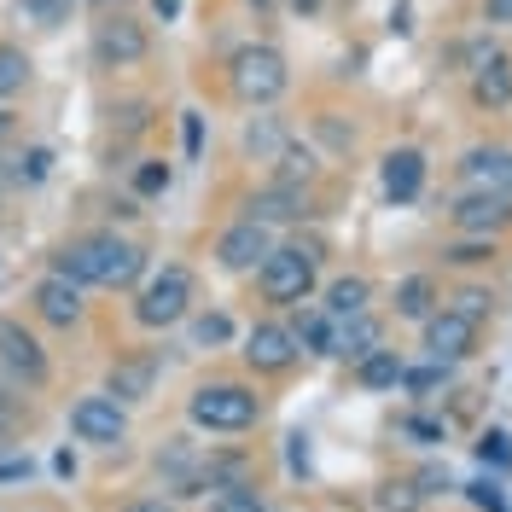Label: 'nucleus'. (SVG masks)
Masks as SVG:
<instances>
[{"mask_svg":"<svg viewBox=\"0 0 512 512\" xmlns=\"http://www.w3.org/2000/svg\"><path fill=\"white\" fill-rule=\"evenodd\" d=\"M460 489H466V501H472L478 512H512L501 478H489V472H483V478H472V483H460Z\"/></svg>","mask_w":512,"mask_h":512,"instance_id":"2f4dec72","label":"nucleus"},{"mask_svg":"<svg viewBox=\"0 0 512 512\" xmlns=\"http://www.w3.org/2000/svg\"><path fill=\"white\" fill-rule=\"evenodd\" d=\"M187 419L198 431H210V437H239V431H251L262 419V396L239 379H210L187 396Z\"/></svg>","mask_w":512,"mask_h":512,"instance_id":"f03ea898","label":"nucleus"},{"mask_svg":"<svg viewBox=\"0 0 512 512\" xmlns=\"http://www.w3.org/2000/svg\"><path fill=\"white\" fill-rule=\"evenodd\" d=\"M419 501H425V495H419L414 483H384V489H379V507L384 512H419Z\"/></svg>","mask_w":512,"mask_h":512,"instance_id":"c9c22d12","label":"nucleus"},{"mask_svg":"<svg viewBox=\"0 0 512 512\" xmlns=\"http://www.w3.org/2000/svg\"><path fill=\"white\" fill-rule=\"evenodd\" d=\"M478 460L489 466V472H507L512 466V437L507 431H483L478 437Z\"/></svg>","mask_w":512,"mask_h":512,"instance_id":"72a5a7b5","label":"nucleus"},{"mask_svg":"<svg viewBox=\"0 0 512 512\" xmlns=\"http://www.w3.org/2000/svg\"><path fill=\"white\" fill-rule=\"evenodd\" d=\"M192 320V350H222L233 344V320L222 309H210V315H187Z\"/></svg>","mask_w":512,"mask_h":512,"instance_id":"c85d7f7f","label":"nucleus"},{"mask_svg":"<svg viewBox=\"0 0 512 512\" xmlns=\"http://www.w3.org/2000/svg\"><path fill=\"white\" fill-rule=\"evenodd\" d=\"M30 478V460H6V466H0V483H24Z\"/></svg>","mask_w":512,"mask_h":512,"instance_id":"a18cd8bd","label":"nucleus"},{"mask_svg":"<svg viewBox=\"0 0 512 512\" xmlns=\"http://www.w3.org/2000/svg\"><path fill=\"white\" fill-rule=\"evenodd\" d=\"M210 512H268V501H262L256 483H227L222 495L210 501Z\"/></svg>","mask_w":512,"mask_h":512,"instance_id":"473e14b6","label":"nucleus"},{"mask_svg":"<svg viewBox=\"0 0 512 512\" xmlns=\"http://www.w3.org/2000/svg\"><path fill=\"white\" fill-rule=\"evenodd\" d=\"M460 181L466 187H483V192H507L512 198V146H472L460 152Z\"/></svg>","mask_w":512,"mask_h":512,"instance_id":"dca6fc26","label":"nucleus"},{"mask_svg":"<svg viewBox=\"0 0 512 512\" xmlns=\"http://www.w3.org/2000/svg\"><path fill=\"white\" fill-rule=\"evenodd\" d=\"M181 134H187V158H198V152H204V117L187 111V117H181Z\"/></svg>","mask_w":512,"mask_h":512,"instance_id":"a19ab883","label":"nucleus"},{"mask_svg":"<svg viewBox=\"0 0 512 512\" xmlns=\"http://www.w3.org/2000/svg\"><path fill=\"white\" fill-rule=\"evenodd\" d=\"M437 303H443V291H437L431 274H408V280L396 286V320H414V326H419Z\"/></svg>","mask_w":512,"mask_h":512,"instance_id":"b1692460","label":"nucleus"},{"mask_svg":"<svg viewBox=\"0 0 512 512\" xmlns=\"http://www.w3.org/2000/svg\"><path fill=\"white\" fill-rule=\"evenodd\" d=\"M402 437H414V443H443L448 425H443V419H425V414H408V419H402Z\"/></svg>","mask_w":512,"mask_h":512,"instance_id":"e433bc0d","label":"nucleus"},{"mask_svg":"<svg viewBox=\"0 0 512 512\" xmlns=\"http://www.w3.org/2000/svg\"><path fill=\"white\" fill-rule=\"evenodd\" d=\"M472 105L478 111H507L512 105V53H495L483 70H472Z\"/></svg>","mask_w":512,"mask_h":512,"instance_id":"6ab92c4d","label":"nucleus"},{"mask_svg":"<svg viewBox=\"0 0 512 512\" xmlns=\"http://www.w3.org/2000/svg\"><path fill=\"white\" fill-rule=\"evenodd\" d=\"M443 384H448V361H419V367H402V390L419 396V402H425V396H437Z\"/></svg>","mask_w":512,"mask_h":512,"instance_id":"c756f323","label":"nucleus"},{"mask_svg":"<svg viewBox=\"0 0 512 512\" xmlns=\"http://www.w3.org/2000/svg\"><path fill=\"white\" fill-rule=\"evenodd\" d=\"M286 6L297 12V18H315V12H320V0H286Z\"/></svg>","mask_w":512,"mask_h":512,"instance_id":"de8ad7c7","label":"nucleus"},{"mask_svg":"<svg viewBox=\"0 0 512 512\" xmlns=\"http://www.w3.org/2000/svg\"><path fill=\"white\" fill-rule=\"evenodd\" d=\"M443 309H454V315H466V320H495V309H501V297H495V291L489 286H454L448 291V303Z\"/></svg>","mask_w":512,"mask_h":512,"instance_id":"bb28decb","label":"nucleus"},{"mask_svg":"<svg viewBox=\"0 0 512 512\" xmlns=\"http://www.w3.org/2000/svg\"><path fill=\"white\" fill-rule=\"evenodd\" d=\"M268 251H274V233L262 222H245V216L216 233V268L222 274H256V262Z\"/></svg>","mask_w":512,"mask_h":512,"instance_id":"f8f14e48","label":"nucleus"},{"mask_svg":"<svg viewBox=\"0 0 512 512\" xmlns=\"http://www.w3.org/2000/svg\"><path fill=\"white\" fill-rule=\"evenodd\" d=\"M30 309H35V320H47V326H59V332H70V326H82V286L76 280H64V274H41L35 280V291H30Z\"/></svg>","mask_w":512,"mask_h":512,"instance_id":"4468645a","label":"nucleus"},{"mask_svg":"<svg viewBox=\"0 0 512 512\" xmlns=\"http://www.w3.org/2000/svg\"><path fill=\"white\" fill-rule=\"evenodd\" d=\"M483 18L489 24H512V0H483Z\"/></svg>","mask_w":512,"mask_h":512,"instance_id":"37998d69","label":"nucleus"},{"mask_svg":"<svg viewBox=\"0 0 512 512\" xmlns=\"http://www.w3.org/2000/svg\"><path fill=\"white\" fill-rule=\"evenodd\" d=\"M134 192H140V198H152V192H169V163H163V158H146L140 169H134Z\"/></svg>","mask_w":512,"mask_h":512,"instance_id":"f704fd0d","label":"nucleus"},{"mask_svg":"<svg viewBox=\"0 0 512 512\" xmlns=\"http://www.w3.org/2000/svg\"><path fill=\"white\" fill-rule=\"evenodd\" d=\"M82 6H94V12H123L128 0H82Z\"/></svg>","mask_w":512,"mask_h":512,"instance_id":"8fccbe9b","label":"nucleus"},{"mask_svg":"<svg viewBox=\"0 0 512 512\" xmlns=\"http://www.w3.org/2000/svg\"><path fill=\"white\" fill-rule=\"evenodd\" d=\"M47 169H53V152H47V146H35L30 158H24V169H18V181H47Z\"/></svg>","mask_w":512,"mask_h":512,"instance_id":"ea45409f","label":"nucleus"},{"mask_svg":"<svg viewBox=\"0 0 512 512\" xmlns=\"http://www.w3.org/2000/svg\"><path fill=\"white\" fill-rule=\"evenodd\" d=\"M280 146H286V128H280V117H262V123L245 128V152H251V158H274Z\"/></svg>","mask_w":512,"mask_h":512,"instance_id":"7c9ffc66","label":"nucleus"},{"mask_svg":"<svg viewBox=\"0 0 512 512\" xmlns=\"http://www.w3.org/2000/svg\"><path fill=\"white\" fill-rule=\"evenodd\" d=\"M158 373H163V355L158 350H134V355H117L111 373H105V396H117L123 408L146 402L158 390Z\"/></svg>","mask_w":512,"mask_h":512,"instance_id":"ddd939ff","label":"nucleus"},{"mask_svg":"<svg viewBox=\"0 0 512 512\" xmlns=\"http://www.w3.org/2000/svg\"><path fill=\"white\" fill-rule=\"evenodd\" d=\"M6 419H12V408H6V396H0V431H6Z\"/></svg>","mask_w":512,"mask_h":512,"instance_id":"603ef678","label":"nucleus"},{"mask_svg":"<svg viewBox=\"0 0 512 512\" xmlns=\"http://www.w3.org/2000/svg\"><path fill=\"white\" fill-rule=\"evenodd\" d=\"M315 175H320L315 146H297V140H286V146L274 152V181H280V187H309Z\"/></svg>","mask_w":512,"mask_h":512,"instance_id":"393cba45","label":"nucleus"},{"mask_svg":"<svg viewBox=\"0 0 512 512\" xmlns=\"http://www.w3.org/2000/svg\"><path fill=\"white\" fill-rule=\"evenodd\" d=\"M0 367L18 384H30V390H47V384H53V361L41 350V338L12 315H0Z\"/></svg>","mask_w":512,"mask_h":512,"instance_id":"0eeeda50","label":"nucleus"},{"mask_svg":"<svg viewBox=\"0 0 512 512\" xmlns=\"http://www.w3.org/2000/svg\"><path fill=\"white\" fill-rule=\"evenodd\" d=\"M53 274L76 280L82 291H134L146 274V251L134 239H117V233H76L53 251Z\"/></svg>","mask_w":512,"mask_h":512,"instance_id":"f257e3e1","label":"nucleus"},{"mask_svg":"<svg viewBox=\"0 0 512 512\" xmlns=\"http://www.w3.org/2000/svg\"><path fill=\"white\" fill-rule=\"evenodd\" d=\"M12 134H18V111H12V105H0V146H6Z\"/></svg>","mask_w":512,"mask_h":512,"instance_id":"49530a36","label":"nucleus"},{"mask_svg":"<svg viewBox=\"0 0 512 512\" xmlns=\"http://www.w3.org/2000/svg\"><path fill=\"white\" fill-rule=\"evenodd\" d=\"M495 256H501V245H495V239H478V233H466V239L443 245V268H489Z\"/></svg>","mask_w":512,"mask_h":512,"instance_id":"a878e982","label":"nucleus"},{"mask_svg":"<svg viewBox=\"0 0 512 512\" xmlns=\"http://www.w3.org/2000/svg\"><path fill=\"white\" fill-rule=\"evenodd\" d=\"M425 152L419 146H390L384 152V163H379V187H384V198L390 204H414L419 192H425Z\"/></svg>","mask_w":512,"mask_h":512,"instance_id":"2eb2a0df","label":"nucleus"},{"mask_svg":"<svg viewBox=\"0 0 512 512\" xmlns=\"http://www.w3.org/2000/svg\"><path fill=\"white\" fill-rule=\"evenodd\" d=\"M192 297H198L192 268L163 262L158 274L134 291V326H146V332H169V326H181V320L192 315Z\"/></svg>","mask_w":512,"mask_h":512,"instance_id":"20e7f679","label":"nucleus"},{"mask_svg":"<svg viewBox=\"0 0 512 512\" xmlns=\"http://www.w3.org/2000/svg\"><path fill=\"white\" fill-rule=\"evenodd\" d=\"M35 82V59L18 41H0V105H12L18 94H30Z\"/></svg>","mask_w":512,"mask_h":512,"instance_id":"5701e85b","label":"nucleus"},{"mask_svg":"<svg viewBox=\"0 0 512 512\" xmlns=\"http://www.w3.org/2000/svg\"><path fill=\"white\" fill-rule=\"evenodd\" d=\"M448 222H454V233H478V239H501V233L512 227V198H507V192L466 187V198H454Z\"/></svg>","mask_w":512,"mask_h":512,"instance_id":"9b49d317","label":"nucleus"},{"mask_svg":"<svg viewBox=\"0 0 512 512\" xmlns=\"http://www.w3.org/2000/svg\"><path fill=\"white\" fill-rule=\"evenodd\" d=\"M227 88L239 105H274V99L291 88V64L280 47H268V41H251V47H239L233 59H227Z\"/></svg>","mask_w":512,"mask_h":512,"instance_id":"7ed1b4c3","label":"nucleus"},{"mask_svg":"<svg viewBox=\"0 0 512 512\" xmlns=\"http://www.w3.org/2000/svg\"><path fill=\"white\" fill-rule=\"evenodd\" d=\"M315 274H320V262L309 251L274 245V251L256 262V297H262L268 309H297V303L315 297Z\"/></svg>","mask_w":512,"mask_h":512,"instance_id":"39448f33","label":"nucleus"},{"mask_svg":"<svg viewBox=\"0 0 512 512\" xmlns=\"http://www.w3.org/2000/svg\"><path fill=\"white\" fill-rule=\"evenodd\" d=\"M291 338H297V350L303 355H332L338 350V320L326 315V309H303V303H297V326H291Z\"/></svg>","mask_w":512,"mask_h":512,"instance_id":"aec40b11","label":"nucleus"},{"mask_svg":"<svg viewBox=\"0 0 512 512\" xmlns=\"http://www.w3.org/2000/svg\"><path fill=\"white\" fill-rule=\"evenodd\" d=\"M70 431H76V443L88 448H117L128 437V408L117 402V396H82L76 408H70Z\"/></svg>","mask_w":512,"mask_h":512,"instance_id":"1a4fd4ad","label":"nucleus"},{"mask_svg":"<svg viewBox=\"0 0 512 512\" xmlns=\"http://www.w3.org/2000/svg\"><path fill=\"white\" fill-rule=\"evenodd\" d=\"M414 489H419V495H448L454 478H448V466H425V472L414 478Z\"/></svg>","mask_w":512,"mask_h":512,"instance_id":"4c0bfd02","label":"nucleus"},{"mask_svg":"<svg viewBox=\"0 0 512 512\" xmlns=\"http://www.w3.org/2000/svg\"><path fill=\"white\" fill-rule=\"evenodd\" d=\"M152 59V30L128 12H99L94 24V64L99 70H134Z\"/></svg>","mask_w":512,"mask_h":512,"instance_id":"423d86ee","label":"nucleus"},{"mask_svg":"<svg viewBox=\"0 0 512 512\" xmlns=\"http://www.w3.org/2000/svg\"><path fill=\"white\" fill-rule=\"evenodd\" d=\"M152 12H158V18H175V12H181V0H152Z\"/></svg>","mask_w":512,"mask_h":512,"instance_id":"09e8293b","label":"nucleus"},{"mask_svg":"<svg viewBox=\"0 0 512 512\" xmlns=\"http://www.w3.org/2000/svg\"><path fill=\"white\" fill-rule=\"evenodd\" d=\"M495 53H501L495 41H466V47H460V64H466V76H472V70H483V64L495 59Z\"/></svg>","mask_w":512,"mask_h":512,"instance_id":"58836bf2","label":"nucleus"},{"mask_svg":"<svg viewBox=\"0 0 512 512\" xmlns=\"http://www.w3.org/2000/svg\"><path fill=\"white\" fill-rule=\"evenodd\" d=\"M379 344H384V320L367 309V315H355V320H338V350H332V355L361 361V355H373Z\"/></svg>","mask_w":512,"mask_h":512,"instance_id":"4be33fe9","label":"nucleus"},{"mask_svg":"<svg viewBox=\"0 0 512 512\" xmlns=\"http://www.w3.org/2000/svg\"><path fill=\"white\" fill-rule=\"evenodd\" d=\"M402 367H408V361L379 344L373 355H361V361H355V384H361L367 396H384V390H396V384H402Z\"/></svg>","mask_w":512,"mask_h":512,"instance_id":"412c9836","label":"nucleus"},{"mask_svg":"<svg viewBox=\"0 0 512 512\" xmlns=\"http://www.w3.org/2000/svg\"><path fill=\"white\" fill-rule=\"evenodd\" d=\"M256 12H262V18H274V12H280V0H251Z\"/></svg>","mask_w":512,"mask_h":512,"instance_id":"3c124183","label":"nucleus"},{"mask_svg":"<svg viewBox=\"0 0 512 512\" xmlns=\"http://www.w3.org/2000/svg\"><path fill=\"white\" fill-rule=\"evenodd\" d=\"M320 309H326L332 320L367 315V309H373V280H367V274H338L332 286L320 291Z\"/></svg>","mask_w":512,"mask_h":512,"instance_id":"a211bd4d","label":"nucleus"},{"mask_svg":"<svg viewBox=\"0 0 512 512\" xmlns=\"http://www.w3.org/2000/svg\"><path fill=\"white\" fill-rule=\"evenodd\" d=\"M320 134H326V140H332L338 152H350V146H355V128H338L332 117H320Z\"/></svg>","mask_w":512,"mask_h":512,"instance_id":"79ce46f5","label":"nucleus"},{"mask_svg":"<svg viewBox=\"0 0 512 512\" xmlns=\"http://www.w3.org/2000/svg\"><path fill=\"white\" fill-rule=\"evenodd\" d=\"M419 332H425V355L431 361H466V355H478V320H466V315H454V309H431V315L419 320Z\"/></svg>","mask_w":512,"mask_h":512,"instance_id":"9d476101","label":"nucleus"},{"mask_svg":"<svg viewBox=\"0 0 512 512\" xmlns=\"http://www.w3.org/2000/svg\"><path fill=\"white\" fill-rule=\"evenodd\" d=\"M239 355H245V367H251L256 379H286L291 367L303 361L286 320H256L251 332H245V350Z\"/></svg>","mask_w":512,"mask_h":512,"instance_id":"6e6552de","label":"nucleus"},{"mask_svg":"<svg viewBox=\"0 0 512 512\" xmlns=\"http://www.w3.org/2000/svg\"><path fill=\"white\" fill-rule=\"evenodd\" d=\"M117 512H175V501H163V495L158 501H123Z\"/></svg>","mask_w":512,"mask_h":512,"instance_id":"c03bdc74","label":"nucleus"},{"mask_svg":"<svg viewBox=\"0 0 512 512\" xmlns=\"http://www.w3.org/2000/svg\"><path fill=\"white\" fill-rule=\"evenodd\" d=\"M309 216V198L303 187H280V181H268L262 192L245 198V222H262V227H286V222H303Z\"/></svg>","mask_w":512,"mask_h":512,"instance_id":"f3484780","label":"nucleus"},{"mask_svg":"<svg viewBox=\"0 0 512 512\" xmlns=\"http://www.w3.org/2000/svg\"><path fill=\"white\" fill-rule=\"evenodd\" d=\"M76 6H82V0H18V18L35 24V30H64Z\"/></svg>","mask_w":512,"mask_h":512,"instance_id":"cd10ccee","label":"nucleus"}]
</instances>
